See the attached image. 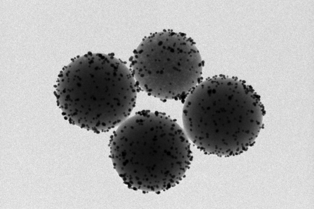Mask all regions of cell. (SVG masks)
<instances>
[{"label": "cell", "mask_w": 314, "mask_h": 209, "mask_svg": "<svg viewBox=\"0 0 314 209\" xmlns=\"http://www.w3.org/2000/svg\"><path fill=\"white\" fill-rule=\"evenodd\" d=\"M110 149L114 165L124 180L145 192L174 187L191 159L184 130L156 112H141L126 120L115 133Z\"/></svg>", "instance_id": "obj_1"}, {"label": "cell", "mask_w": 314, "mask_h": 209, "mask_svg": "<svg viewBox=\"0 0 314 209\" xmlns=\"http://www.w3.org/2000/svg\"><path fill=\"white\" fill-rule=\"evenodd\" d=\"M252 93L231 78L218 77L199 84L183 108L188 137L198 148L219 156L246 150L257 136L262 120Z\"/></svg>", "instance_id": "obj_2"}, {"label": "cell", "mask_w": 314, "mask_h": 209, "mask_svg": "<svg viewBox=\"0 0 314 209\" xmlns=\"http://www.w3.org/2000/svg\"><path fill=\"white\" fill-rule=\"evenodd\" d=\"M60 75L57 99L73 125L103 131L121 124L135 106L134 77L112 55L86 54L72 61Z\"/></svg>", "instance_id": "obj_3"}, {"label": "cell", "mask_w": 314, "mask_h": 209, "mask_svg": "<svg viewBox=\"0 0 314 209\" xmlns=\"http://www.w3.org/2000/svg\"><path fill=\"white\" fill-rule=\"evenodd\" d=\"M172 34L162 32L147 38L136 50L133 61L140 88L162 100L187 93L202 74L201 59L196 46L183 36Z\"/></svg>", "instance_id": "obj_4"}]
</instances>
